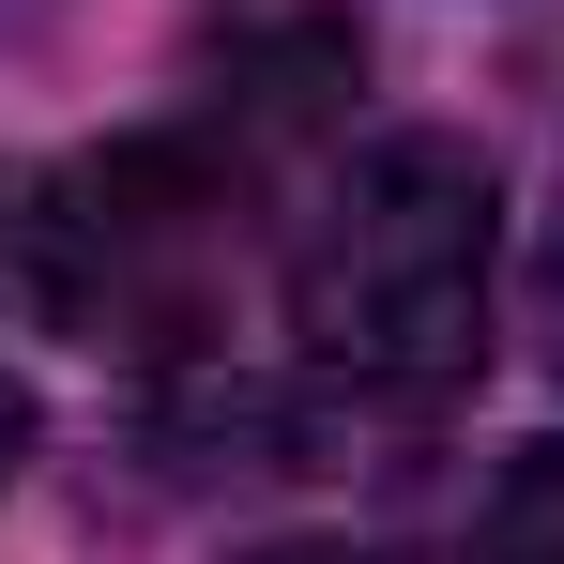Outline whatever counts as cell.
<instances>
[{
  "label": "cell",
  "instance_id": "6da1fadb",
  "mask_svg": "<svg viewBox=\"0 0 564 564\" xmlns=\"http://www.w3.org/2000/svg\"><path fill=\"white\" fill-rule=\"evenodd\" d=\"M488 275H503V184L443 122L367 138L290 229V336L351 397H443L488 367Z\"/></svg>",
  "mask_w": 564,
  "mask_h": 564
},
{
  "label": "cell",
  "instance_id": "7a4b0ae2",
  "mask_svg": "<svg viewBox=\"0 0 564 564\" xmlns=\"http://www.w3.org/2000/svg\"><path fill=\"white\" fill-rule=\"evenodd\" d=\"M245 260V198L198 138H107L77 169L15 184L0 214V290L62 321L77 351H198Z\"/></svg>",
  "mask_w": 564,
  "mask_h": 564
},
{
  "label": "cell",
  "instance_id": "3957f363",
  "mask_svg": "<svg viewBox=\"0 0 564 564\" xmlns=\"http://www.w3.org/2000/svg\"><path fill=\"white\" fill-rule=\"evenodd\" d=\"M473 564H564V443H519L488 519H473Z\"/></svg>",
  "mask_w": 564,
  "mask_h": 564
},
{
  "label": "cell",
  "instance_id": "277c9868",
  "mask_svg": "<svg viewBox=\"0 0 564 564\" xmlns=\"http://www.w3.org/2000/svg\"><path fill=\"white\" fill-rule=\"evenodd\" d=\"M534 351H550V381H564V214L534 229Z\"/></svg>",
  "mask_w": 564,
  "mask_h": 564
},
{
  "label": "cell",
  "instance_id": "5b68a950",
  "mask_svg": "<svg viewBox=\"0 0 564 564\" xmlns=\"http://www.w3.org/2000/svg\"><path fill=\"white\" fill-rule=\"evenodd\" d=\"M15 458H31V397L0 381V488H15Z\"/></svg>",
  "mask_w": 564,
  "mask_h": 564
},
{
  "label": "cell",
  "instance_id": "8992f818",
  "mask_svg": "<svg viewBox=\"0 0 564 564\" xmlns=\"http://www.w3.org/2000/svg\"><path fill=\"white\" fill-rule=\"evenodd\" d=\"M290 564H336V550H290Z\"/></svg>",
  "mask_w": 564,
  "mask_h": 564
}]
</instances>
